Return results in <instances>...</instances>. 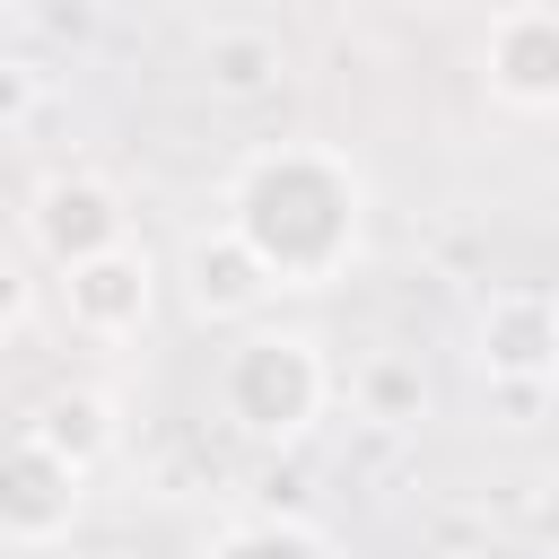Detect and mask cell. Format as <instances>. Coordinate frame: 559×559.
Returning <instances> with one entry per match:
<instances>
[{
	"label": "cell",
	"mask_w": 559,
	"mask_h": 559,
	"mask_svg": "<svg viewBox=\"0 0 559 559\" xmlns=\"http://www.w3.org/2000/svg\"><path fill=\"white\" fill-rule=\"evenodd\" d=\"M61 306H70V323H79L87 341H131V332H148V314H157V253L131 236V245L61 271Z\"/></svg>",
	"instance_id": "52a82bcc"
},
{
	"label": "cell",
	"mask_w": 559,
	"mask_h": 559,
	"mask_svg": "<svg viewBox=\"0 0 559 559\" xmlns=\"http://www.w3.org/2000/svg\"><path fill=\"white\" fill-rule=\"evenodd\" d=\"M227 227L253 245L271 288H332L367 245V166L332 140L253 148L227 175Z\"/></svg>",
	"instance_id": "6da1fadb"
},
{
	"label": "cell",
	"mask_w": 559,
	"mask_h": 559,
	"mask_svg": "<svg viewBox=\"0 0 559 559\" xmlns=\"http://www.w3.org/2000/svg\"><path fill=\"white\" fill-rule=\"evenodd\" d=\"M0 9H35V0H0Z\"/></svg>",
	"instance_id": "2e32d148"
},
{
	"label": "cell",
	"mask_w": 559,
	"mask_h": 559,
	"mask_svg": "<svg viewBox=\"0 0 559 559\" xmlns=\"http://www.w3.org/2000/svg\"><path fill=\"white\" fill-rule=\"evenodd\" d=\"M218 559H332V542L314 524H236L218 542Z\"/></svg>",
	"instance_id": "7c38bea8"
},
{
	"label": "cell",
	"mask_w": 559,
	"mask_h": 559,
	"mask_svg": "<svg viewBox=\"0 0 559 559\" xmlns=\"http://www.w3.org/2000/svg\"><path fill=\"white\" fill-rule=\"evenodd\" d=\"M79 507H87V472H70L61 454H44L26 428L0 445V542H17V550H44V542H61L70 524H79Z\"/></svg>",
	"instance_id": "8992f818"
},
{
	"label": "cell",
	"mask_w": 559,
	"mask_h": 559,
	"mask_svg": "<svg viewBox=\"0 0 559 559\" xmlns=\"http://www.w3.org/2000/svg\"><path fill=\"white\" fill-rule=\"evenodd\" d=\"M175 280H183V306H192L201 323H253V314L271 306V271L253 262V245H245L227 218L201 227V236H183Z\"/></svg>",
	"instance_id": "ba28073f"
},
{
	"label": "cell",
	"mask_w": 559,
	"mask_h": 559,
	"mask_svg": "<svg viewBox=\"0 0 559 559\" xmlns=\"http://www.w3.org/2000/svg\"><path fill=\"white\" fill-rule=\"evenodd\" d=\"M332 402V358L297 323H245L218 349V419L253 445H297Z\"/></svg>",
	"instance_id": "7a4b0ae2"
},
{
	"label": "cell",
	"mask_w": 559,
	"mask_h": 559,
	"mask_svg": "<svg viewBox=\"0 0 559 559\" xmlns=\"http://www.w3.org/2000/svg\"><path fill=\"white\" fill-rule=\"evenodd\" d=\"M26 245H35L52 271H79V262L131 245V201H122L105 175L61 166V175H44V183L26 192Z\"/></svg>",
	"instance_id": "3957f363"
},
{
	"label": "cell",
	"mask_w": 559,
	"mask_h": 559,
	"mask_svg": "<svg viewBox=\"0 0 559 559\" xmlns=\"http://www.w3.org/2000/svg\"><path fill=\"white\" fill-rule=\"evenodd\" d=\"M192 61H201V87H210L218 105H262V96L288 79V44H280L271 26H253V17L210 26Z\"/></svg>",
	"instance_id": "30bf717a"
},
{
	"label": "cell",
	"mask_w": 559,
	"mask_h": 559,
	"mask_svg": "<svg viewBox=\"0 0 559 559\" xmlns=\"http://www.w3.org/2000/svg\"><path fill=\"white\" fill-rule=\"evenodd\" d=\"M472 367L507 393L559 384V297L550 288H489L472 314Z\"/></svg>",
	"instance_id": "277c9868"
},
{
	"label": "cell",
	"mask_w": 559,
	"mask_h": 559,
	"mask_svg": "<svg viewBox=\"0 0 559 559\" xmlns=\"http://www.w3.org/2000/svg\"><path fill=\"white\" fill-rule=\"evenodd\" d=\"M349 402H358V419H376V428H419V419H428V376H419V358L376 349V358L349 367Z\"/></svg>",
	"instance_id": "8fae6325"
},
{
	"label": "cell",
	"mask_w": 559,
	"mask_h": 559,
	"mask_svg": "<svg viewBox=\"0 0 559 559\" xmlns=\"http://www.w3.org/2000/svg\"><path fill=\"white\" fill-rule=\"evenodd\" d=\"M550 559H559V542H550Z\"/></svg>",
	"instance_id": "e0dca14e"
},
{
	"label": "cell",
	"mask_w": 559,
	"mask_h": 559,
	"mask_svg": "<svg viewBox=\"0 0 559 559\" xmlns=\"http://www.w3.org/2000/svg\"><path fill=\"white\" fill-rule=\"evenodd\" d=\"M26 314H35V280H26V262H17V253H0V341H9Z\"/></svg>",
	"instance_id": "5bb4252c"
},
{
	"label": "cell",
	"mask_w": 559,
	"mask_h": 559,
	"mask_svg": "<svg viewBox=\"0 0 559 559\" xmlns=\"http://www.w3.org/2000/svg\"><path fill=\"white\" fill-rule=\"evenodd\" d=\"M480 79L507 114H559V9L507 0L480 35Z\"/></svg>",
	"instance_id": "5b68a950"
},
{
	"label": "cell",
	"mask_w": 559,
	"mask_h": 559,
	"mask_svg": "<svg viewBox=\"0 0 559 559\" xmlns=\"http://www.w3.org/2000/svg\"><path fill=\"white\" fill-rule=\"evenodd\" d=\"M35 105H44V70L17 61V52H0V131H17Z\"/></svg>",
	"instance_id": "4fadbf2b"
},
{
	"label": "cell",
	"mask_w": 559,
	"mask_h": 559,
	"mask_svg": "<svg viewBox=\"0 0 559 559\" xmlns=\"http://www.w3.org/2000/svg\"><path fill=\"white\" fill-rule=\"evenodd\" d=\"M533 524H542V542H559V472L542 480V498H533Z\"/></svg>",
	"instance_id": "9a60e30c"
},
{
	"label": "cell",
	"mask_w": 559,
	"mask_h": 559,
	"mask_svg": "<svg viewBox=\"0 0 559 559\" xmlns=\"http://www.w3.org/2000/svg\"><path fill=\"white\" fill-rule=\"evenodd\" d=\"M26 437H35L44 454H61L70 472H96V463L122 445V411H114L105 384H52V393L26 411Z\"/></svg>",
	"instance_id": "9c48e42d"
}]
</instances>
